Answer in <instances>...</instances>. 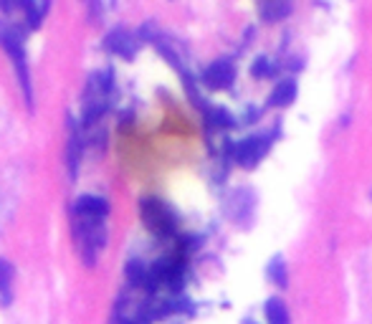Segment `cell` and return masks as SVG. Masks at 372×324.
Wrapping results in <instances>:
<instances>
[{"label":"cell","instance_id":"9c48e42d","mask_svg":"<svg viewBox=\"0 0 372 324\" xmlns=\"http://www.w3.org/2000/svg\"><path fill=\"white\" fill-rule=\"evenodd\" d=\"M296 81L294 79H284L278 81L276 87H274V91L269 94V104L271 107H278V109H284V107H289V104L296 99Z\"/></svg>","mask_w":372,"mask_h":324},{"label":"cell","instance_id":"9a60e30c","mask_svg":"<svg viewBox=\"0 0 372 324\" xmlns=\"http://www.w3.org/2000/svg\"><path fill=\"white\" fill-rule=\"evenodd\" d=\"M205 117H208V122L215 127H233L236 125V119L231 117V111L226 109H220V107H205Z\"/></svg>","mask_w":372,"mask_h":324},{"label":"cell","instance_id":"8fae6325","mask_svg":"<svg viewBox=\"0 0 372 324\" xmlns=\"http://www.w3.org/2000/svg\"><path fill=\"white\" fill-rule=\"evenodd\" d=\"M263 314H266V322H269V324H289V322H292L284 299H278V296H271L269 302H266V309H263Z\"/></svg>","mask_w":372,"mask_h":324},{"label":"cell","instance_id":"2e32d148","mask_svg":"<svg viewBox=\"0 0 372 324\" xmlns=\"http://www.w3.org/2000/svg\"><path fill=\"white\" fill-rule=\"evenodd\" d=\"M13 266L8 264L6 258H0V291L6 294V299L10 296V284H13Z\"/></svg>","mask_w":372,"mask_h":324},{"label":"cell","instance_id":"ac0fdd59","mask_svg":"<svg viewBox=\"0 0 372 324\" xmlns=\"http://www.w3.org/2000/svg\"><path fill=\"white\" fill-rule=\"evenodd\" d=\"M0 10H3V13H10V10H13V0H0Z\"/></svg>","mask_w":372,"mask_h":324},{"label":"cell","instance_id":"52a82bcc","mask_svg":"<svg viewBox=\"0 0 372 324\" xmlns=\"http://www.w3.org/2000/svg\"><path fill=\"white\" fill-rule=\"evenodd\" d=\"M236 79V66L231 59H218L213 61L211 66L203 71V84L208 89H215V91H220V89H228L231 84H233Z\"/></svg>","mask_w":372,"mask_h":324},{"label":"cell","instance_id":"30bf717a","mask_svg":"<svg viewBox=\"0 0 372 324\" xmlns=\"http://www.w3.org/2000/svg\"><path fill=\"white\" fill-rule=\"evenodd\" d=\"M289 13H292V3L289 0H266L261 6V15L266 23L284 21Z\"/></svg>","mask_w":372,"mask_h":324},{"label":"cell","instance_id":"e0dca14e","mask_svg":"<svg viewBox=\"0 0 372 324\" xmlns=\"http://www.w3.org/2000/svg\"><path fill=\"white\" fill-rule=\"evenodd\" d=\"M251 74L258 76V79H263V76H271V59H266V56H258V59L254 61V66H251Z\"/></svg>","mask_w":372,"mask_h":324},{"label":"cell","instance_id":"ba28073f","mask_svg":"<svg viewBox=\"0 0 372 324\" xmlns=\"http://www.w3.org/2000/svg\"><path fill=\"white\" fill-rule=\"evenodd\" d=\"M73 215L104 221V218L109 215V203L104 198H99V195H81V198L73 203Z\"/></svg>","mask_w":372,"mask_h":324},{"label":"cell","instance_id":"3957f363","mask_svg":"<svg viewBox=\"0 0 372 324\" xmlns=\"http://www.w3.org/2000/svg\"><path fill=\"white\" fill-rule=\"evenodd\" d=\"M139 215H142V223L147 228L152 231L154 236L160 238H170L175 236L177 231V218L175 213L170 210L162 200L157 198H142L139 200Z\"/></svg>","mask_w":372,"mask_h":324},{"label":"cell","instance_id":"7a4b0ae2","mask_svg":"<svg viewBox=\"0 0 372 324\" xmlns=\"http://www.w3.org/2000/svg\"><path fill=\"white\" fill-rule=\"evenodd\" d=\"M0 46L6 48V53L10 56V61H13V69H15V74H18V84H21V89H23V96H26V104H28V109H33V91H30V74H28V64H26L23 41L10 26H6V23H0Z\"/></svg>","mask_w":372,"mask_h":324},{"label":"cell","instance_id":"6da1fadb","mask_svg":"<svg viewBox=\"0 0 372 324\" xmlns=\"http://www.w3.org/2000/svg\"><path fill=\"white\" fill-rule=\"evenodd\" d=\"M73 238H76V243H79L84 264L94 266L96 253L107 246L104 221H99V218H79V215H73Z\"/></svg>","mask_w":372,"mask_h":324},{"label":"cell","instance_id":"4fadbf2b","mask_svg":"<svg viewBox=\"0 0 372 324\" xmlns=\"http://www.w3.org/2000/svg\"><path fill=\"white\" fill-rule=\"evenodd\" d=\"M13 6H18L26 13V23H28L30 30H36L44 21V15H41V8H38V0H13Z\"/></svg>","mask_w":372,"mask_h":324},{"label":"cell","instance_id":"7c38bea8","mask_svg":"<svg viewBox=\"0 0 372 324\" xmlns=\"http://www.w3.org/2000/svg\"><path fill=\"white\" fill-rule=\"evenodd\" d=\"M266 276H269L271 284H276L278 289H286L289 287V271H286V264L284 258L276 256L269 261V269H266Z\"/></svg>","mask_w":372,"mask_h":324},{"label":"cell","instance_id":"8992f818","mask_svg":"<svg viewBox=\"0 0 372 324\" xmlns=\"http://www.w3.org/2000/svg\"><path fill=\"white\" fill-rule=\"evenodd\" d=\"M104 48L109 53H114V56H122V59H134V53H137V48H139V41L130 30L114 28L104 36Z\"/></svg>","mask_w":372,"mask_h":324},{"label":"cell","instance_id":"277c9868","mask_svg":"<svg viewBox=\"0 0 372 324\" xmlns=\"http://www.w3.org/2000/svg\"><path fill=\"white\" fill-rule=\"evenodd\" d=\"M269 150H271V137H266V134L246 137V140H241L233 147V160L238 162L241 168L251 170V168H256L263 157L269 155Z\"/></svg>","mask_w":372,"mask_h":324},{"label":"cell","instance_id":"5b68a950","mask_svg":"<svg viewBox=\"0 0 372 324\" xmlns=\"http://www.w3.org/2000/svg\"><path fill=\"white\" fill-rule=\"evenodd\" d=\"M81 150H84V137L79 132V122L69 117V125H66V165H69V177L71 180H76V175H79Z\"/></svg>","mask_w":372,"mask_h":324},{"label":"cell","instance_id":"5bb4252c","mask_svg":"<svg viewBox=\"0 0 372 324\" xmlns=\"http://www.w3.org/2000/svg\"><path fill=\"white\" fill-rule=\"evenodd\" d=\"M127 279H130L132 287L152 289V284H150V271H147V269L139 264V261H130V264H127Z\"/></svg>","mask_w":372,"mask_h":324}]
</instances>
